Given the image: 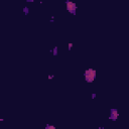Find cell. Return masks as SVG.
Listing matches in <instances>:
<instances>
[{"label":"cell","instance_id":"2","mask_svg":"<svg viewBox=\"0 0 129 129\" xmlns=\"http://www.w3.org/2000/svg\"><path fill=\"white\" fill-rule=\"evenodd\" d=\"M64 5H66V9L67 11L72 15H76L77 14V9H78V6L76 4V2L72 1V0H67L64 2Z\"/></svg>","mask_w":129,"mask_h":129},{"label":"cell","instance_id":"6","mask_svg":"<svg viewBox=\"0 0 129 129\" xmlns=\"http://www.w3.org/2000/svg\"><path fill=\"white\" fill-rule=\"evenodd\" d=\"M22 12H23L24 15H28L29 14V7L24 6L23 8H22Z\"/></svg>","mask_w":129,"mask_h":129},{"label":"cell","instance_id":"11","mask_svg":"<svg viewBox=\"0 0 129 129\" xmlns=\"http://www.w3.org/2000/svg\"><path fill=\"white\" fill-rule=\"evenodd\" d=\"M27 3H32V2H34V0H25Z\"/></svg>","mask_w":129,"mask_h":129},{"label":"cell","instance_id":"3","mask_svg":"<svg viewBox=\"0 0 129 129\" xmlns=\"http://www.w3.org/2000/svg\"><path fill=\"white\" fill-rule=\"evenodd\" d=\"M119 118V111L116 108H111L110 109V113H109V120L112 121H116Z\"/></svg>","mask_w":129,"mask_h":129},{"label":"cell","instance_id":"4","mask_svg":"<svg viewBox=\"0 0 129 129\" xmlns=\"http://www.w3.org/2000/svg\"><path fill=\"white\" fill-rule=\"evenodd\" d=\"M50 52H51V54H52V56H58V55H59V47L56 45V47H55L54 48H52V50H50Z\"/></svg>","mask_w":129,"mask_h":129},{"label":"cell","instance_id":"1","mask_svg":"<svg viewBox=\"0 0 129 129\" xmlns=\"http://www.w3.org/2000/svg\"><path fill=\"white\" fill-rule=\"evenodd\" d=\"M97 78V70L94 68H88L84 71V79L88 84H92Z\"/></svg>","mask_w":129,"mask_h":129},{"label":"cell","instance_id":"9","mask_svg":"<svg viewBox=\"0 0 129 129\" xmlns=\"http://www.w3.org/2000/svg\"><path fill=\"white\" fill-rule=\"evenodd\" d=\"M96 97H97V94L96 93H92V95H91V98L94 100V99H96Z\"/></svg>","mask_w":129,"mask_h":129},{"label":"cell","instance_id":"10","mask_svg":"<svg viewBox=\"0 0 129 129\" xmlns=\"http://www.w3.org/2000/svg\"><path fill=\"white\" fill-rule=\"evenodd\" d=\"M50 22H51V23H54V22H55V16H52V17H51Z\"/></svg>","mask_w":129,"mask_h":129},{"label":"cell","instance_id":"7","mask_svg":"<svg viewBox=\"0 0 129 129\" xmlns=\"http://www.w3.org/2000/svg\"><path fill=\"white\" fill-rule=\"evenodd\" d=\"M73 43H68V50H69V51H72V48H73Z\"/></svg>","mask_w":129,"mask_h":129},{"label":"cell","instance_id":"5","mask_svg":"<svg viewBox=\"0 0 129 129\" xmlns=\"http://www.w3.org/2000/svg\"><path fill=\"white\" fill-rule=\"evenodd\" d=\"M44 129H56V125H54V124L47 123V124H45V126H44Z\"/></svg>","mask_w":129,"mask_h":129},{"label":"cell","instance_id":"8","mask_svg":"<svg viewBox=\"0 0 129 129\" xmlns=\"http://www.w3.org/2000/svg\"><path fill=\"white\" fill-rule=\"evenodd\" d=\"M47 79L48 80H52V79H55V75L54 74H50L47 76Z\"/></svg>","mask_w":129,"mask_h":129},{"label":"cell","instance_id":"12","mask_svg":"<svg viewBox=\"0 0 129 129\" xmlns=\"http://www.w3.org/2000/svg\"><path fill=\"white\" fill-rule=\"evenodd\" d=\"M2 121H4V118H2V117H0V123H1Z\"/></svg>","mask_w":129,"mask_h":129}]
</instances>
